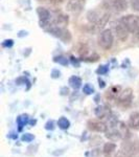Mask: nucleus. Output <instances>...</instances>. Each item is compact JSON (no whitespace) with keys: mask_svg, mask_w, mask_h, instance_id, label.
Listing matches in <instances>:
<instances>
[{"mask_svg":"<svg viewBox=\"0 0 139 157\" xmlns=\"http://www.w3.org/2000/svg\"><path fill=\"white\" fill-rule=\"evenodd\" d=\"M16 123H17V126H18V131L19 132H21L25 126H26L27 124H29L28 115L27 114H20L19 116H17Z\"/></svg>","mask_w":139,"mask_h":157,"instance_id":"obj_11","label":"nucleus"},{"mask_svg":"<svg viewBox=\"0 0 139 157\" xmlns=\"http://www.w3.org/2000/svg\"><path fill=\"white\" fill-rule=\"evenodd\" d=\"M13 45H14V40H12V39L6 40V41L2 43V46L6 47V48H9V47H12Z\"/></svg>","mask_w":139,"mask_h":157,"instance_id":"obj_26","label":"nucleus"},{"mask_svg":"<svg viewBox=\"0 0 139 157\" xmlns=\"http://www.w3.org/2000/svg\"><path fill=\"white\" fill-rule=\"evenodd\" d=\"M83 92L85 93V94H92L93 92H94V88L92 87L90 84H85L84 87H83Z\"/></svg>","mask_w":139,"mask_h":157,"instance_id":"obj_22","label":"nucleus"},{"mask_svg":"<svg viewBox=\"0 0 139 157\" xmlns=\"http://www.w3.org/2000/svg\"><path fill=\"white\" fill-rule=\"evenodd\" d=\"M116 148H117V146H116V144L112 143V141H109V143H106L105 145H103V154H105V156H110L111 154L113 153Z\"/></svg>","mask_w":139,"mask_h":157,"instance_id":"obj_15","label":"nucleus"},{"mask_svg":"<svg viewBox=\"0 0 139 157\" xmlns=\"http://www.w3.org/2000/svg\"><path fill=\"white\" fill-rule=\"evenodd\" d=\"M128 0H113V7L116 12H123L128 9Z\"/></svg>","mask_w":139,"mask_h":157,"instance_id":"obj_14","label":"nucleus"},{"mask_svg":"<svg viewBox=\"0 0 139 157\" xmlns=\"http://www.w3.org/2000/svg\"><path fill=\"white\" fill-rule=\"evenodd\" d=\"M98 85H100V88H102V89H103V88H105V87H106V83L103 82V81L100 78H98Z\"/></svg>","mask_w":139,"mask_h":157,"instance_id":"obj_29","label":"nucleus"},{"mask_svg":"<svg viewBox=\"0 0 139 157\" xmlns=\"http://www.w3.org/2000/svg\"><path fill=\"white\" fill-rule=\"evenodd\" d=\"M133 98V89L132 88H126L120 92L119 97L117 98V104L122 107H129L132 103Z\"/></svg>","mask_w":139,"mask_h":157,"instance_id":"obj_4","label":"nucleus"},{"mask_svg":"<svg viewBox=\"0 0 139 157\" xmlns=\"http://www.w3.org/2000/svg\"><path fill=\"white\" fill-rule=\"evenodd\" d=\"M38 1H46V0H38Z\"/></svg>","mask_w":139,"mask_h":157,"instance_id":"obj_34","label":"nucleus"},{"mask_svg":"<svg viewBox=\"0 0 139 157\" xmlns=\"http://www.w3.org/2000/svg\"><path fill=\"white\" fill-rule=\"evenodd\" d=\"M68 83H69L70 87L73 88L74 90H77V89H79L81 86H82V78H81L80 77H77V75H72V77L69 78Z\"/></svg>","mask_w":139,"mask_h":157,"instance_id":"obj_16","label":"nucleus"},{"mask_svg":"<svg viewBox=\"0 0 139 157\" xmlns=\"http://www.w3.org/2000/svg\"><path fill=\"white\" fill-rule=\"evenodd\" d=\"M115 34L118 40H120L121 42H126L131 33L129 32V29L126 27L125 24L121 23L120 21H118L115 25Z\"/></svg>","mask_w":139,"mask_h":157,"instance_id":"obj_7","label":"nucleus"},{"mask_svg":"<svg viewBox=\"0 0 139 157\" xmlns=\"http://www.w3.org/2000/svg\"><path fill=\"white\" fill-rule=\"evenodd\" d=\"M35 139V135L32 133H24L23 135L21 136V140L23 143H32Z\"/></svg>","mask_w":139,"mask_h":157,"instance_id":"obj_21","label":"nucleus"},{"mask_svg":"<svg viewBox=\"0 0 139 157\" xmlns=\"http://www.w3.org/2000/svg\"><path fill=\"white\" fill-rule=\"evenodd\" d=\"M61 77V72H60V70H58V69H54L51 71V78H60Z\"/></svg>","mask_w":139,"mask_h":157,"instance_id":"obj_27","label":"nucleus"},{"mask_svg":"<svg viewBox=\"0 0 139 157\" xmlns=\"http://www.w3.org/2000/svg\"><path fill=\"white\" fill-rule=\"evenodd\" d=\"M110 17H111V14L110 13H105L102 17L100 18V20L96 22L95 24H93V26L95 27V30H100L102 29L105 27V25L108 23V21L110 20Z\"/></svg>","mask_w":139,"mask_h":157,"instance_id":"obj_9","label":"nucleus"},{"mask_svg":"<svg viewBox=\"0 0 139 157\" xmlns=\"http://www.w3.org/2000/svg\"><path fill=\"white\" fill-rule=\"evenodd\" d=\"M119 21L125 24L126 27L129 29V32L132 33V34H134L139 29V16H137V15H126V16L121 17Z\"/></svg>","mask_w":139,"mask_h":157,"instance_id":"obj_3","label":"nucleus"},{"mask_svg":"<svg viewBox=\"0 0 139 157\" xmlns=\"http://www.w3.org/2000/svg\"><path fill=\"white\" fill-rule=\"evenodd\" d=\"M37 124V121L36 120H32V121H29V125H32V126H35Z\"/></svg>","mask_w":139,"mask_h":157,"instance_id":"obj_33","label":"nucleus"},{"mask_svg":"<svg viewBox=\"0 0 139 157\" xmlns=\"http://www.w3.org/2000/svg\"><path fill=\"white\" fill-rule=\"evenodd\" d=\"M131 7L136 12H139V0H130Z\"/></svg>","mask_w":139,"mask_h":157,"instance_id":"obj_24","label":"nucleus"},{"mask_svg":"<svg viewBox=\"0 0 139 157\" xmlns=\"http://www.w3.org/2000/svg\"><path fill=\"white\" fill-rule=\"evenodd\" d=\"M57 124L61 130H68V129L70 128V121L67 117H65V116H61L59 120H58Z\"/></svg>","mask_w":139,"mask_h":157,"instance_id":"obj_19","label":"nucleus"},{"mask_svg":"<svg viewBox=\"0 0 139 157\" xmlns=\"http://www.w3.org/2000/svg\"><path fill=\"white\" fill-rule=\"evenodd\" d=\"M54 61L55 63H59V64L63 65V66H66L68 64V59L66 57H64V56H57V57H54Z\"/></svg>","mask_w":139,"mask_h":157,"instance_id":"obj_20","label":"nucleus"},{"mask_svg":"<svg viewBox=\"0 0 139 157\" xmlns=\"http://www.w3.org/2000/svg\"><path fill=\"white\" fill-rule=\"evenodd\" d=\"M87 127L90 131L97 132V133H106L108 131L107 124L97 120H89L87 123Z\"/></svg>","mask_w":139,"mask_h":157,"instance_id":"obj_6","label":"nucleus"},{"mask_svg":"<svg viewBox=\"0 0 139 157\" xmlns=\"http://www.w3.org/2000/svg\"><path fill=\"white\" fill-rule=\"evenodd\" d=\"M100 17H102V16L98 14V12L94 11V10H92V11H89V12L87 13V19H88V21H89L91 24H95V23H96L98 20H100Z\"/></svg>","mask_w":139,"mask_h":157,"instance_id":"obj_18","label":"nucleus"},{"mask_svg":"<svg viewBox=\"0 0 139 157\" xmlns=\"http://www.w3.org/2000/svg\"><path fill=\"white\" fill-rule=\"evenodd\" d=\"M9 138H13V139H17V138H18V134L9 133Z\"/></svg>","mask_w":139,"mask_h":157,"instance_id":"obj_32","label":"nucleus"},{"mask_svg":"<svg viewBox=\"0 0 139 157\" xmlns=\"http://www.w3.org/2000/svg\"><path fill=\"white\" fill-rule=\"evenodd\" d=\"M70 60H71L72 64L74 65V66H77V67H79V66H80V63H79V61H77V60H74V58H73V57L70 58Z\"/></svg>","mask_w":139,"mask_h":157,"instance_id":"obj_30","label":"nucleus"},{"mask_svg":"<svg viewBox=\"0 0 139 157\" xmlns=\"http://www.w3.org/2000/svg\"><path fill=\"white\" fill-rule=\"evenodd\" d=\"M46 30L49 34H51L52 36L59 38L60 40H62V41L65 43H69L72 39V36L69 30L66 29L65 27L58 26V25H55L54 23H50L48 25V27L46 29Z\"/></svg>","mask_w":139,"mask_h":157,"instance_id":"obj_1","label":"nucleus"},{"mask_svg":"<svg viewBox=\"0 0 139 157\" xmlns=\"http://www.w3.org/2000/svg\"><path fill=\"white\" fill-rule=\"evenodd\" d=\"M54 121H48L46 124H45V129H46L47 131H52L54 130Z\"/></svg>","mask_w":139,"mask_h":157,"instance_id":"obj_25","label":"nucleus"},{"mask_svg":"<svg viewBox=\"0 0 139 157\" xmlns=\"http://www.w3.org/2000/svg\"><path fill=\"white\" fill-rule=\"evenodd\" d=\"M128 126L130 129L135 131H139V112L138 111H134L130 114L128 121Z\"/></svg>","mask_w":139,"mask_h":157,"instance_id":"obj_8","label":"nucleus"},{"mask_svg":"<svg viewBox=\"0 0 139 157\" xmlns=\"http://www.w3.org/2000/svg\"><path fill=\"white\" fill-rule=\"evenodd\" d=\"M108 71H109V68H108L107 66H105V65H102V66H100L97 68L96 73L100 75H106Z\"/></svg>","mask_w":139,"mask_h":157,"instance_id":"obj_23","label":"nucleus"},{"mask_svg":"<svg viewBox=\"0 0 139 157\" xmlns=\"http://www.w3.org/2000/svg\"><path fill=\"white\" fill-rule=\"evenodd\" d=\"M94 113L98 118H103L110 115V108H108L107 106H98L95 108Z\"/></svg>","mask_w":139,"mask_h":157,"instance_id":"obj_12","label":"nucleus"},{"mask_svg":"<svg viewBox=\"0 0 139 157\" xmlns=\"http://www.w3.org/2000/svg\"><path fill=\"white\" fill-rule=\"evenodd\" d=\"M106 137L109 138L110 140L116 141L122 138V134H121L119 130H117V129H115V128H112L111 131H107V132H106Z\"/></svg>","mask_w":139,"mask_h":157,"instance_id":"obj_13","label":"nucleus"},{"mask_svg":"<svg viewBox=\"0 0 139 157\" xmlns=\"http://www.w3.org/2000/svg\"><path fill=\"white\" fill-rule=\"evenodd\" d=\"M85 4H86L85 0H69V1L67 2L66 9L68 12L77 15L83 12V10H84V7H85Z\"/></svg>","mask_w":139,"mask_h":157,"instance_id":"obj_5","label":"nucleus"},{"mask_svg":"<svg viewBox=\"0 0 139 157\" xmlns=\"http://www.w3.org/2000/svg\"><path fill=\"white\" fill-rule=\"evenodd\" d=\"M68 22H69L68 16H66V15H64V14H61L59 16H57V18L54 19V21L52 22V23H54L55 25H58V26L64 27L65 25L68 24Z\"/></svg>","mask_w":139,"mask_h":157,"instance_id":"obj_17","label":"nucleus"},{"mask_svg":"<svg viewBox=\"0 0 139 157\" xmlns=\"http://www.w3.org/2000/svg\"><path fill=\"white\" fill-rule=\"evenodd\" d=\"M114 42V36H113L112 30L107 29H103L100 34L98 37V45L103 49V50H109L113 45Z\"/></svg>","mask_w":139,"mask_h":157,"instance_id":"obj_2","label":"nucleus"},{"mask_svg":"<svg viewBox=\"0 0 139 157\" xmlns=\"http://www.w3.org/2000/svg\"><path fill=\"white\" fill-rule=\"evenodd\" d=\"M120 92H121L120 86H112V87L107 91L106 97H107V98H109V100H117Z\"/></svg>","mask_w":139,"mask_h":157,"instance_id":"obj_10","label":"nucleus"},{"mask_svg":"<svg viewBox=\"0 0 139 157\" xmlns=\"http://www.w3.org/2000/svg\"><path fill=\"white\" fill-rule=\"evenodd\" d=\"M134 37H133V42L135 41V42H137V41H139V29L136 30L135 33H134Z\"/></svg>","mask_w":139,"mask_h":157,"instance_id":"obj_28","label":"nucleus"},{"mask_svg":"<svg viewBox=\"0 0 139 157\" xmlns=\"http://www.w3.org/2000/svg\"><path fill=\"white\" fill-rule=\"evenodd\" d=\"M62 92H61V94L62 95H67L68 93H69V90H68V88L67 87H64V88H62Z\"/></svg>","mask_w":139,"mask_h":157,"instance_id":"obj_31","label":"nucleus"}]
</instances>
